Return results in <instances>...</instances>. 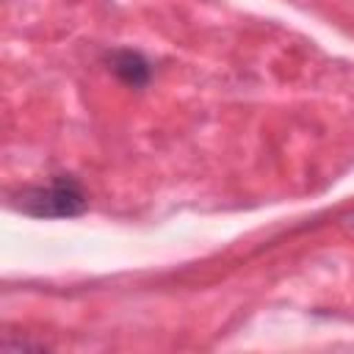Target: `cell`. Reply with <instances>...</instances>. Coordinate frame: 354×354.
<instances>
[{"instance_id":"obj_2","label":"cell","mask_w":354,"mask_h":354,"mask_svg":"<svg viewBox=\"0 0 354 354\" xmlns=\"http://www.w3.org/2000/svg\"><path fill=\"white\" fill-rule=\"evenodd\" d=\"M111 69L122 83H127L133 88L147 86V80H149V64L144 61L141 53H133V50H116L111 55Z\"/></svg>"},{"instance_id":"obj_1","label":"cell","mask_w":354,"mask_h":354,"mask_svg":"<svg viewBox=\"0 0 354 354\" xmlns=\"http://www.w3.org/2000/svg\"><path fill=\"white\" fill-rule=\"evenodd\" d=\"M17 207L30 216H44V218L80 216L86 210V191L72 177H55L47 185L22 191Z\"/></svg>"}]
</instances>
